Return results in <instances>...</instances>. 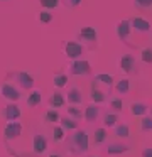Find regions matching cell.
Segmentation results:
<instances>
[{
    "instance_id": "obj_1",
    "label": "cell",
    "mask_w": 152,
    "mask_h": 157,
    "mask_svg": "<svg viewBox=\"0 0 152 157\" xmlns=\"http://www.w3.org/2000/svg\"><path fill=\"white\" fill-rule=\"evenodd\" d=\"M69 149L74 155H80V154L86 152L88 147H90V140H88V133L86 130H74V133L69 135Z\"/></svg>"
},
{
    "instance_id": "obj_2",
    "label": "cell",
    "mask_w": 152,
    "mask_h": 157,
    "mask_svg": "<svg viewBox=\"0 0 152 157\" xmlns=\"http://www.w3.org/2000/svg\"><path fill=\"white\" fill-rule=\"evenodd\" d=\"M5 81H9L10 85H14L19 90H30L34 86V78L25 71H10V73H7Z\"/></svg>"
},
{
    "instance_id": "obj_3",
    "label": "cell",
    "mask_w": 152,
    "mask_h": 157,
    "mask_svg": "<svg viewBox=\"0 0 152 157\" xmlns=\"http://www.w3.org/2000/svg\"><path fill=\"white\" fill-rule=\"evenodd\" d=\"M78 42L84 46V49H96L98 48V32L95 27H81L78 31Z\"/></svg>"
},
{
    "instance_id": "obj_4",
    "label": "cell",
    "mask_w": 152,
    "mask_h": 157,
    "mask_svg": "<svg viewBox=\"0 0 152 157\" xmlns=\"http://www.w3.org/2000/svg\"><path fill=\"white\" fill-rule=\"evenodd\" d=\"M115 32H117V37L120 39L123 44H127V46H130L132 48V42H130V39H132V24H130V19H123V21H120L117 24V27H115Z\"/></svg>"
},
{
    "instance_id": "obj_5",
    "label": "cell",
    "mask_w": 152,
    "mask_h": 157,
    "mask_svg": "<svg viewBox=\"0 0 152 157\" xmlns=\"http://www.w3.org/2000/svg\"><path fill=\"white\" fill-rule=\"evenodd\" d=\"M63 49H64V54L68 56L69 59H81V56L84 54V46L80 44L78 41H66L63 44Z\"/></svg>"
},
{
    "instance_id": "obj_6",
    "label": "cell",
    "mask_w": 152,
    "mask_h": 157,
    "mask_svg": "<svg viewBox=\"0 0 152 157\" xmlns=\"http://www.w3.org/2000/svg\"><path fill=\"white\" fill-rule=\"evenodd\" d=\"M93 88H98L105 93H110L111 86H113V76L111 75H107V73H100L93 78V83H91Z\"/></svg>"
},
{
    "instance_id": "obj_7",
    "label": "cell",
    "mask_w": 152,
    "mask_h": 157,
    "mask_svg": "<svg viewBox=\"0 0 152 157\" xmlns=\"http://www.w3.org/2000/svg\"><path fill=\"white\" fill-rule=\"evenodd\" d=\"M69 73L73 76H86L91 73V64L84 59H74L69 66Z\"/></svg>"
},
{
    "instance_id": "obj_8",
    "label": "cell",
    "mask_w": 152,
    "mask_h": 157,
    "mask_svg": "<svg viewBox=\"0 0 152 157\" xmlns=\"http://www.w3.org/2000/svg\"><path fill=\"white\" fill-rule=\"evenodd\" d=\"M20 135H22V125H20L17 120L9 122L5 125V128H3V139H5V142L15 140V139H19Z\"/></svg>"
},
{
    "instance_id": "obj_9",
    "label": "cell",
    "mask_w": 152,
    "mask_h": 157,
    "mask_svg": "<svg viewBox=\"0 0 152 157\" xmlns=\"http://www.w3.org/2000/svg\"><path fill=\"white\" fill-rule=\"evenodd\" d=\"M130 24H132V31H134L137 36L150 34V24H149L144 17H132L130 19Z\"/></svg>"
},
{
    "instance_id": "obj_10",
    "label": "cell",
    "mask_w": 152,
    "mask_h": 157,
    "mask_svg": "<svg viewBox=\"0 0 152 157\" xmlns=\"http://www.w3.org/2000/svg\"><path fill=\"white\" fill-rule=\"evenodd\" d=\"M0 93H2L3 98L10 100V101L15 103L17 100H20V90L15 88L14 85H10L9 81H3L2 86H0Z\"/></svg>"
},
{
    "instance_id": "obj_11",
    "label": "cell",
    "mask_w": 152,
    "mask_h": 157,
    "mask_svg": "<svg viewBox=\"0 0 152 157\" xmlns=\"http://www.w3.org/2000/svg\"><path fill=\"white\" fill-rule=\"evenodd\" d=\"M118 66H120V69L123 73L130 75V73H135V68H137V59H135V56H132V54H123L120 58Z\"/></svg>"
},
{
    "instance_id": "obj_12",
    "label": "cell",
    "mask_w": 152,
    "mask_h": 157,
    "mask_svg": "<svg viewBox=\"0 0 152 157\" xmlns=\"http://www.w3.org/2000/svg\"><path fill=\"white\" fill-rule=\"evenodd\" d=\"M32 149H34V154L36 155H41V154H44L47 150V140L44 135H41V133H34L32 137Z\"/></svg>"
},
{
    "instance_id": "obj_13",
    "label": "cell",
    "mask_w": 152,
    "mask_h": 157,
    "mask_svg": "<svg viewBox=\"0 0 152 157\" xmlns=\"http://www.w3.org/2000/svg\"><path fill=\"white\" fill-rule=\"evenodd\" d=\"M3 118L9 120V122H14V120L20 118V108L15 105V103H9V105L3 108Z\"/></svg>"
},
{
    "instance_id": "obj_14",
    "label": "cell",
    "mask_w": 152,
    "mask_h": 157,
    "mask_svg": "<svg viewBox=\"0 0 152 157\" xmlns=\"http://www.w3.org/2000/svg\"><path fill=\"white\" fill-rule=\"evenodd\" d=\"M68 103L69 105H80L83 103V93L78 86H71L69 91H68Z\"/></svg>"
},
{
    "instance_id": "obj_15",
    "label": "cell",
    "mask_w": 152,
    "mask_h": 157,
    "mask_svg": "<svg viewBox=\"0 0 152 157\" xmlns=\"http://www.w3.org/2000/svg\"><path fill=\"white\" fill-rule=\"evenodd\" d=\"M98 115H100V108L96 105L86 106V110H84V120L86 122H95L98 118Z\"/></svg>"
},
{
    "instance_id": "obj_16",
    "label": "cell",
    "mask_w": 152,
    "mask_h": 157,
    "mask_svg": "<svg viewBox=\"0 0 152 157\" xmlns=\"http://www.w3.org/2000/svg\"><path fill=\"white\" fill-rule=\"evenodd\" d=\"M53 83H54V86H56V88H64V86L68 85V76L64 75V73L57 71V73H54Z\"/></svg>"
},
{
    "instance_id": "obj_17",
    "label": "cell",
    "mask_w": 152,
    "mask_h": 157,
    "mask_svg": "<svg viewBox=\"0 0 152 157\" xmlns=\"http://www.w3.org/2000/svg\"><path fill=\"white\" fill-rule=\"evenodd\" d=\"M107 95H108V93H105V91H101V90L93 88V86H91V100H93L95 103L107 101Z\"/></svg>"
},
{
    "instance_id": "obj_18",
    "label": "cell",
    "mask_w": 152,
    "mask_h": 157,
    "mask_svg": "<svg viewBox=\"0 0 152 157\" xmlns=\"http://www.w3.org/2000/svg\"><path fill=\"white\" fill-rule=\"evenodd\" d=\"M59 122H61V127H63L64 130H76L78 128V122L74 118H71V117L59 118Z\"/></svg>"
},
{
    "instance_id": "obj_19",
    "label": "cell",
    "mask_w": 152,
    "mask_h": 157,
    "mask_svg": "<svg viewBox=\"0 0 152 157\" xmlns=\"http://www.w3.org/2000/svg\"><path fill=\"white\" fill-rule=\"evenodd\" d=\"M127 150H128V147H125L123 144H110L107 152L110 154V155H115V154H123V152H127Z\"/></svg>"
},
{
    "instance_id": "obj_20",
    "label": "cell",
    "mask_w": 152,
    "mask_h": 157,
    "mask_svg": "<svg viewBox=\"0 0 152 157\" xmlns=\"http://www.w3.org/2000/svg\"><path fill=\"white\" fill-rule=\"evenodd\" d=\"M130 110H132V115L140 117V115H145L149 108H147V105H144V103H132Z\"/></svg>"
},
{
    "instance_id": "obj_21",
    "label": "cell",
    "mask_w": 152,
    "mask_h": 157,
    "mask_svg": "<svg viewBox=\"0 0 152 157\" xmlns=\"http://www.w3.org/2000/svg\"><path fill=\"white\" fill-rule=\"evenodd\" d=\"M115 90H117L120 95H127V93L130 91V83H128V79L127 78L120 79V81L117 83V86H115Z\"/></svg>"
},
{
    "instance_id": "obj_22",
    "label": "cell",
    "mask_w": 152,
    "mask_h": 157,
    "mask_svg": "<svg viewBox=\"0 0 152 157\" xmlns=\"http://www.w3.org/2000/svg\"><path fill=\"white\" fill-rule=\"evenodd\" d=\"M49 103H51V106H54V108H61V106L64 105V96L61 95V93H54V95L49 98Z\"/></svg>"
},
{
    "instance_id": "obj_23",
    "label": "cell",
    "mask_w": 152,
    "mask_h": 157,
    "mask_svg": "<svg viewBox=\"0 0 152 157\" xmlns=\"http://www.w3.org/2000/svg\"><path fill=\"white\" fill-rule=\"evenodd\" d=\"M39 4L44 10H53L61 5V0H39Z\"/></svg>"
},
{
    "instance_id": "obj_24",
    "label": "cell",
    "mask_w": 152,
    "mask_h": 157,
    "mask_svg": "<svg viewBox=\"0 0 152 157\" xmlns=\"http://www.w3.org/2000/svg\"><path fill=\"white\" fill-rule=\"evenodd\" d=\"M41 100H42L41 91H32L29 95V98H27V105H29V106H37L41 103Z\"/></svg>"
},
{
    "instance_id": "obj_25",
    "label": "cell",
    "mask_w": 152,
    "mask_h": 157,
    "mask_svg": "<svg viewBox=\"0 0 152 157\" xmlns=\"http://www.w3.org/2000/svg\"><path fill=\"white\" fill-rule=\"evenodd\" d=\"M140 59L145 64H152V48H144L140 51Z\"/></svg>"
},
{
    "instance_id": "obj_26",
    "label": "cell",
    "mask_w": 152,
    "mask_h": 157,
    "mask_svg": "<svg viewBox=\"0 0 152 157\" xmlns=\"http://www.w3.org/2000/svg\"><path fill=\"white\" fill-rule=\"evenodd\" d=\"M107 130L105 128H96L95 130V144H103L107 140Z\"/></svg>"
},
{
    "instance_id": "obj_27",
    "label": "cell",
    "mask_w": 152,
    "mask_h": 157,
    "mask_svg": "<svg viewBox=\"0 0 152 157\" xmlns=\"http://www.w3.org/2000/svg\"><path fill=\"white\" fill-rule=\"evenodd\" d=\"M115 135L122 137V139H127V137L130 135V128H128V125H117V128H115Z\"/></svg>"
},
{
    "instance_id": "obj_28",
    "label": "cell",
    "mask_w": 152,
    "mask_h": 157,
    "mask_svg": "<svg viewBox=\"0 0 152 157\" xmlns=\"http://www.w3.org/2000/svg\"><path fill=\"white\" fill-rule=\"evenodd\" d=\"M37 19H39V22H42V24H49V22H53V14H51V10H41L39 15H37Z\"/></svg>"
},
{
    "instance_id": "obj_29",
    "label": "cell",
    "mask_w": 152,
    "mask_h": 157,
    "mask_svg": "<svg viewBox=\"0 0 152 157\" xmlns=\"http://www.w3.org/2000/svg\"><path fill=\"white\" fill-rule=\"evenodd\" d=\"M117 120H118V117L115 113H107L103 118V123H105V127H113L117 123Z\"/></svg>"
},
{
    "instance_id": "obj_30",
    "label": "cell",
    "mask_w": 152,
    "mask_h": 157,
    "mask_svg": "<svg viewBox=\"0 0 152 157\" xmlns=\"http://www.w3.org/2000/svg\"><path fill=\"white\" fill-rule=\"evenodd\" d=\"M134 5L140 10H145V9L152 7V0H134Z\"/></svg>"
},
{
    "instance_id": "obj_31",
    "label": "cell",
    "mask_w": 152,
    "mask_h": 157,
    "mask_svg": "<svg viewBox=\"0 0 152 157\" xmlns=\"http://www.w3.org/2000/svg\"><path fill=\"white\" fill-rule=\"evenodd\" d=\"M59 113L56 112V110H49V112L46 113V122H51V123H56V122H59Z\"/></svg>"
},
{
    "instance_id": "obj_32",
    "label": "cell",
    "mask_w": 152,
    "mask_h": 157,
    "mask_svg": "<svg viewBox=\"0 0 152 157\" xmlns=\"http://www.w3.org/2000/svg\"><path fill=\"white\" fill-rule=\"evenodd\" d=\"M140 127H142V132H150L152 130V118L150 117H144L140 122Z\"/></svg>"
},
{
    "instance_id": "obj_33",
    "label": "cell",
    "mask_w": 152,
    "mask_h": 157,
    "mask_svg": "<svg viewBox=\"0 0 152 157\" xmlns=\"http://www.w3.org/2000/svg\"><path fill=\"white\" fill-rule=\"evenodd\" d=\"M110 108L113 110V112H122V108H123L122 100L120 98H111L110 100Z\"/></svg>"
},
{
    "instance_id": "obj_34",
    "label": "cell",
    "mask_w": 152,
    "mask_h": 157,
    "mask_svg": "<svg viewBox=\"0 0 152 157\" xmlns=\"http://www.w3.org/2000/svg\"><path fill=\"white\" fill-rule=\"evenodd\" d=\"M53 137H54V140H56V142H61V140H64V128H63V127H54Z\"/></svg>"
},
{
    "instance_id": "obj_35",
    "label": "cell",
    "mask_w": 152,
    "mask_h": 157,
    "mask_svg": "<svg viewBox=\"0 0 152 157\" xmlns=\"http://www.w3.org/2000/svg\"><path fill=\"white\" fill-rule=\"evenodd\" d=\"M68 113H69V117H73L74 120L80 118V117H83V112H81V110L78 108L76 105H71L69 108H68Z\"/></svg>"
},
{
    "instance_id": "obj_36",
    "label": "cell",
    "mask_w": 152,
    "mask_h": 157,
    "mask_svg": "<svg viewBox=\"0 0 152 157\" xmlns=\"http://www.w3.org/2000/svg\"><path fill=\"white\" fill-rule=\"evenodd\" d=\"M61 2L69 9H76V7H80V5L83 4V0H61Z\"/></svg>"
},
{
    "instance_id": "obj_37",
    "label": "cell",
    "mask_w": 152,
    "mask_h": 157,
    "mask_svg": "<svg viewBox=\"0 0 152 157\" xmlns=\"http://www.w3.org/2000/svg\"><path fill=\"white\" fill-rule=\"evenodd\" d=\"M142 157H152V147H147V149H144V152H142Z\"/></svg>"
},
{
    "instance_id": "obj_38",
    "label": "cell",
    "mask_w": 152,
    "mask_h": 157,
    "mask_svg": "<svg viewBox=\"0 0 152 157\" xmlns=\"http://www.w3.org/2000/svg\"><path fill=\"white\" fill-rule=\"evenodd\" d=\"M49 157H61V155H59V154H51Z\"/></svg>"
},
{
    "instance_id": "obj_39",
    "label": "cell",
    "mask_w": 152,
    "mask_h": 157,
    "mask_svg": "<svg viewBox=\"0 0 152 157\" xmlns=\"http://www.w3.org/2000/svg\"><path fill=\"white\" fill-rule=\"evenodd\" d=\"M2 2H9V0H2Z\"/></svg>"
},
{
    "instance_id": "obj_40",
    "label": "cell",
    "mask_w": 152,
    "mask_h": 157,
    "mask_svg": "<svg viewBox=\"0 0 152 157\" xmlns=\"http://www.w3.org/2000/svg\"><path fill=\"white\" fill-rule=\"evenodd\" d=\"M150 112H152V110H150Z\"/></svg>"
}]
</instances>
